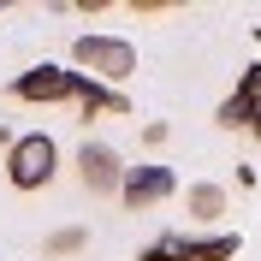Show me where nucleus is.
Segmentation results:
<instances>
[{"mask_svg": "<svg viewBox=\"0 0 261 261\" xmlns=\"http://www.w3.org/2000/svg\"><path fill=\"white\" fill-rule=\"evenodd\" d=\"M54 172H60V143L54 137H12V148H6V178H12V190H42V184H54Z\"/></svg>", "mask_w": 261, "mask_h": 261, "instance_id": "f257e3e1", "label": "nucleus"}, {"mask_svg": "<svg viewBox=\"0 0 261 261\" xmlns=\"http://www.w3.org/2000/svg\"><path fill=\"white\" fill-rule=\"evenodd\" d=\"M71 60L83 65V77H95V83H125L137 71V48L125 36H77Z\"/></svg>", "mask_w": 261, "mask_h": 261, "instance_id": "f03ea898", "label": "nucleus"}, {"mask_svg": "<svg viewBox=\"0 0 261 261\" xmlns=\"http://www.w3.org/2000/svg\"><path fill=\"white\" fill-rule=\"evenodd\" d=\"M77 178L89 196H119V184H125V161H119L107 143H83L77 148Z\"/></svg>", "mask_w": 261, "mask_h": 261, "instance_id": "7ed1b4c3", "label": "nucleus"}, {"mask_svg": "<svg viewBox=\"0 0 261 261\" xmlns=\"http://www.w3.org/2000/svg\"><path fill=\"white\" fill-rule=\"evenodd\" d=\"M12 95L18 101H71L77 95V71H65V65H30L12 83Z\"/></svg>", "mask_w": 261, "mask_h": 261, "instance_id": "20e7f679", "label": "nucleus"}, {"mask_svg": "<svg viewBox=\"0 0 261 261\" xmlns=\"http://www.w3.org/2000/svg\"><path fill=\"white\" fill-rule=\"evenodd\" d=\"M119 196H125L130 208H154V202L172 196V172H166V166H130L125 184H119Z\"/></svg>", "mask_w": 261, "mask_h": 261, "instance_id": "39448f33", "label": "nucleus"}, {"mask_svg": "<svg viewBox=\"0 0 261 261\" xmlns=\"http://www.w3.org/2000/svg\"><path fill=\"white\" fill-rule=\"evenodd\" d=\"M255 101H261V65H249L244 71V83H238V95H226L220 101V125H249V113H255Z\"/></svg>", "mask_w": 261, "mask_h": 261, "instance_id": "423d86ee", "label": "nucleus"}, {"mask_svg": "<svg viewBox=\"0 0 261 261\" xmlns=\"http://www.w3.org/2000/svg\"><path fill=\"white\" fill-rule=\"evenodd\" d=\"M83 107V113H130V101L119 95V89H107V83H95V77H83L77 71V95H71Z\"/></svg>", "mask_w": 261, "mask_h": 261, "instance_id": "0eeeda50", "label": "nucleus"}, {"mask_svg": "<svg viewBox=\"0 0 261 261\" xmlns=\"http://www.w3.org/2000/svg\"><path fill=\"white\" fill-rule=\"evenodd\" d=\"M238 238H184V261H231Z\"/></svg>", "mask_w": 261, "mask_h": 261, "instance_id": "6e6552de", "label": "nucleus"}, {"mask_svg": "<svg viewBox=\"0 0 261 261\" xmlns=\"http://www.w3.org/2000/svg\"><path fill=\"white\" fill-rule=\"evenodd\" d=\"M184 208H190L196 220H220V214H226V190H220V184H196V190L184 196Z\"/></svg>", "mask_w": 261, "mask_h": 261, "instance_id": "1a4fd4ad", "label": "nucleus"}, {"mask_svg": "<svg viewBox=\"0 0 261 261\" xmlns=\"http://www.w3.org/2000/svg\"><path fill=\"white\" fill-rule=\"evenodd\" d=\"M143 261H184V238H178V231H166V238H154V244L143 249Z\"/></svg>", "mask_w": 261, "mask_h": 261, "instance_id": "9d476101", "label": "nucleus"}, {"mask_svg": "<svg viewBox=\"0 0 261 261\" xmlns=\"http://www.w3.org/2000/svg\"><path fill=\"white\" fill-rule=\"evenodd\" d=\"M83 244H89V231H77V226H65V231H54V238H48V255H77Z\"/></svg>", "mask_w": 261, "mask_h": 261, "instance_id": "9b49d317", "label": "nucleus"}, {"mask_svg": "<svg viewBox=\"0 0 261 261\" xmlns=\"http://www.w3.org/2000/svg\"><path fill=\"white\" fill-rule=\"evenodd\" d=\"M244 130H255V137H261V101H255V113H249V125Z\"/></svg>", "mask_w": 261, "mask_h": 261, "instance_id": "f8f14e48", "label": "nucleus"}, {"mask_svg": "<svg viewBox=\"0 0 261 261\" xmlns=\"http://www.w3.org/2000/svg\"><path fill=\"white\" fill-rule=\"evenodd\" d=\"M0 148H12V130H6V125H0Z\"/></svg>", "mask_w": 261, "mask_h": 261, "instance_id": "ddd939ff", "label": "nucleus"}]
</instances>
